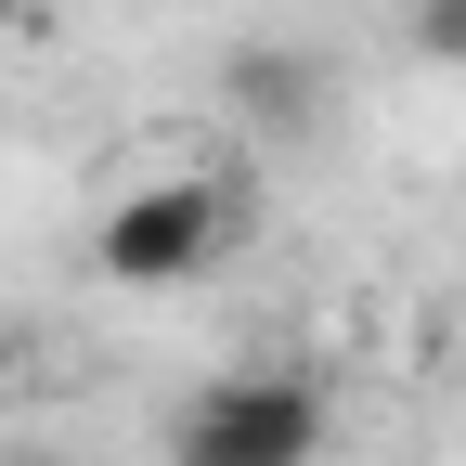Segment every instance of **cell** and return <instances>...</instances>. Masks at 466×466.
Listing matches in <instances>:
<instances>
[{
    "label": "cell",
    "instance_id": "1",
    "mask_svg": "<svg viewBox=\"0 0 466 466\" xmlns=\"http://www.w3.org/2000/svg\"><path fill=\"white\" fill-rule=\"evenodd\" d=\"M182 466H311L324 453V389L285 376V363H247V376H208L168 428Z\"/></svg>",
    "mask_w": 466,
    "mask_h": 466
},
{
    "label": "cell",
    "instance_id": "2",
    "mask_svg": "<svg viewBox=\"0 0 466 466\" xmlns=\"http://www.w3.org/2000/svg\"><path fill=\"white\" fill-rule=\"evenodd\" d=\"M233 247V195L220 182H143L91 220V272L104 285H182Z\"/></svg>",
    "mask_w": 466,
    "mask_h": 466
},
{
    "label": "cell",
    "instance_id": "3",
    "mask_svg": "<svg viewBox=\"0 0 466 466\" xmlns=\"http://www.w3.org/2000/svg\"><path fill=\"white\" fill-rule=\"evenodd\" d=\"M220 104L247 116V130L299 143V130H324V116H337V78L311 66L299 39H233V52H220Z\"/></svg>",
    "mask_w": 466,
    "mask_h": 466
},
{
    "label": "cell",
    "instance_id": "4",
    "mask_svg": "<svg viewBox=\"0 0 466 466\" xmlns=\"http://www.w3.org/2000/svg\"><path fill=\"white\" fill-rule=\"evenodd\" d=\"M401 39H415L428 66H466V0H415V14H401Z\"/></svg>",
    "mask_w": 466,
    "mask_h": 466
},
{
    "label": "cell",
    "instance_id": "5",
    "mask_svg": "<svg viewBox=\"0 0 466 466\" xmlns=\"http://www.w3.org/2000/svg\"><path fill=\"white\" fill-rule=\"evenodd\" d=\"M26 26H39V0H0V39H26Z\"/></svg>",
    "mask_w": 466,
    "mask_h": 466
}]
</instances>
